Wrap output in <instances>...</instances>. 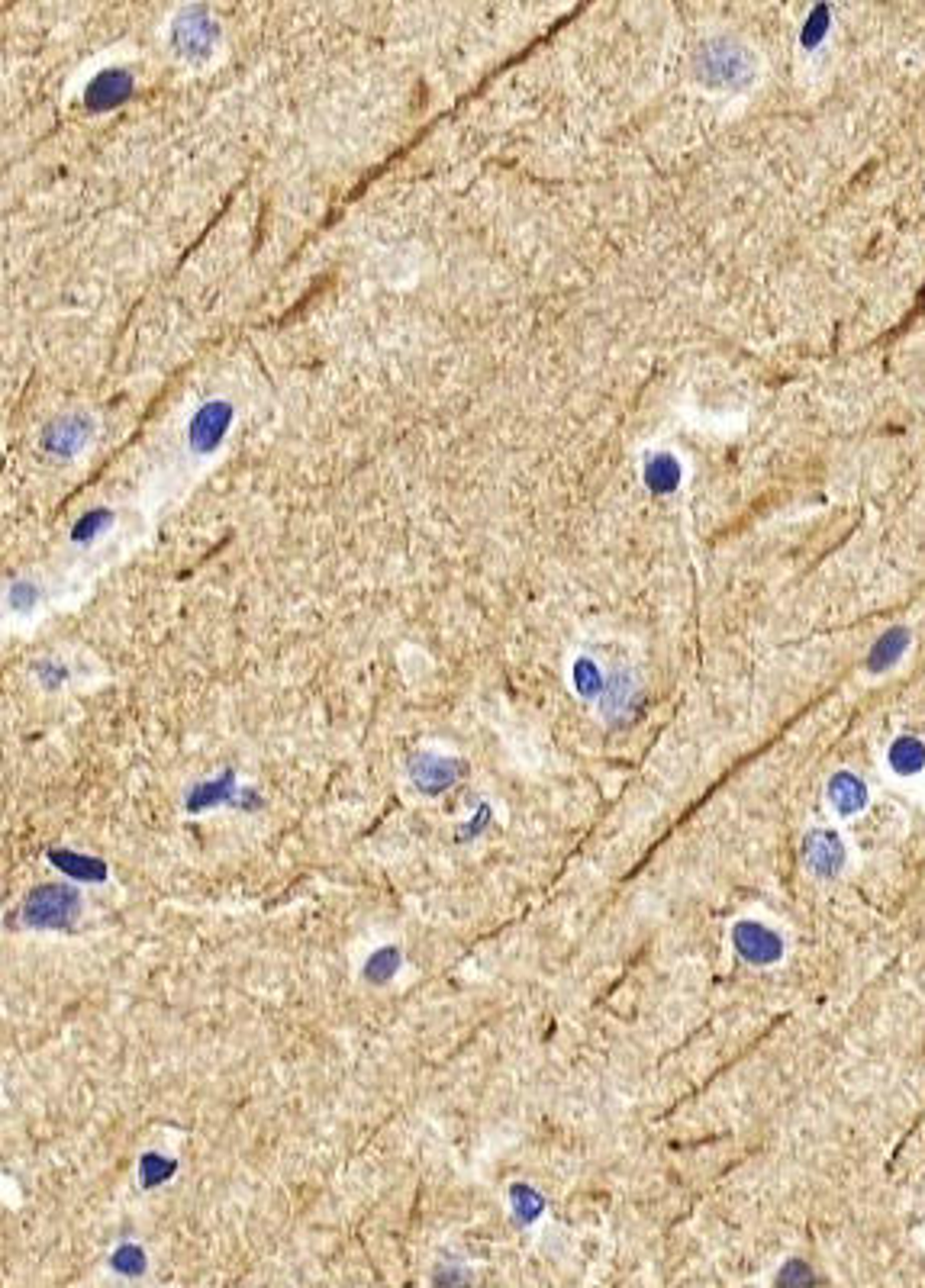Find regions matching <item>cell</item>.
Here are the masks:
<instances>
[{
    "label": "cell",
    "mask_w": 925,
    "mask_h": 1288,
    "mask_svg": "<svg viewBox=\"0 0 925 1288\" xmlns=\"http://www.w3.org/2000/svg\"><path fill=\"white\" fill-rule=\"evenodd\" d=\"M575 687H578L580 696H596V693L603 690L600 670H596L590 661H578V667H575Z\"/></svg>",
    "instance_id": "14"
},
{
    "label": "cell",
    "mask_w": 925,
    "mask_h": 1288,
    "mask_svg": "<svg viewBox=\"0 0 925 1288\" xmlns=\"http://www.w3.org/2000/svg\"><path fill=\"white\" fill-rule=\"evenodd\" d=\"M236 796V773L226 770L223 776L210 779V783H200L187 792V808L190 812H203V808H213L220 802H229Z\"/></svg>",
    "instance_id": "7"
},
{
    "label": "cell",
    "mask_w": 925,
    "mask_h": 1288,
    "mask_svg": "<svg viewBox=\"0 0 925 1288\" xmlns=\"http://www.w3.org/2000/svg\"><path fill=\"white\" fill-rule=\"evenodd\" d=\"M111 1263H114V1269H116V1272H123V1276H132V1279H135V1276H142V1272H145V1253H142L135 1243H123V1246H119V1250L114 1253Z\"/></svg>",
    "instance_id": "13"
},
{
    "label": "cell",
    "mask_w": 925,
    "mask_h": 1288,
    "mask_svg": "<svg viewBox=\"0 0 925 1288\" xmlns=\"http://www.w3.org/2000/svg\"><path fill=\"white\" fill-rule=\"evenodd\" d=\"M461 770H465V763L435 757V753H416V757L410 760V779L416 783L419 792H426V796H439V792H445L461 776Z\"/></svg>",
    "instance_id": "3"
},
{
    "label": "cell",
    "mask_w": 925,
    "mask_h": 1288,
    "mask_svg": "<svg viewBox=\"0 0 925 1288\" xmlns=\"http://www.w3.org/2000/svg\"><path fill=\"white\" fill-rule=\"evenodd\" d=\"M807 1282H815V1276L809 1272L807 1263H800V1259L787 1263V1269L778 1272V1285H807Z\"/></svg>",
    "instance_id": "15"
},
{
    "label": "cell",
    "mask_w": 925,
    "mask_h": 1288,
    "mask_svg": "<svg viewBox=\"0 0 925 1288\" xmlns=\"http://www.w3.org/2000/svg\"><path fill=\"white\" fill-rule=\"evenodd\" d=\"M510 1204H513L516 1221H520V1224H533L536 1217L542 1214V1208H546V1198H542L536 1188H529V1185H523V1182H516V1185L510 1188Z\"/></svg>",
    "instance_id": "10"
},
{
    "label": "cell",
    "mask_w": 925,
    "mask_h": 1288,
    "mask_svg": "<svg viewBox=\"0 0 925 1288\" xmlns=\"http://www.w3.org/2000/svg\"><path fill=\"white\" fill-rule=\"evenodd\" d=\"M828 802L835 805L838 815H854L867 805V786L854 773L841 770L828 779Z\"/></svg>",
    "instance_id": "6"
},
{
    "label": "cell",
    "mask_w": 925,
    "mask_h": 1288,
    "mask_svg": "<svg viewBox=\"0 0 925 1288\" xmlns=\"http://www.w3.org/2000/svg\"><path fill=\"white\" fill-rule=\"evenodd\" d=\"M890 766L903 776L919 773L925 766V745L919 742V738H896L893 748H890Z\"/></svg>",
    "instance_id": "8"
},
{
    "label": "cell",
    "mask_w": 925,
    "mask_h": 1288,
    "mask_svg": "<svg viewBox=\"0 0 925 1288\" xmlns=\"http://www.w3.org/2000/svg\"><path fill=\"white\" fill-rule=\"evenodd\" d=\"M39 677H43V683L49 690H56L59 683L65 680V670L62 667H39Z\"/></svg>",
    "instance_id": "17"
},
{
    "label": "cell",
    "mask_w": 925,
    "mask_h": 1288,
    "mask_svg": "<svg viewBox=\"0 0 925 1288\" xmlns=\"http://www.w3.org/2000/svg\"><path fill=\"white\" fill-rule=\"evenodd\" d=\"M732 944H736L742 961L755 964V966L778 964L781 954H784V941L774 935L771 928L758 925V922H739L736 928H732Z\"/></svg>",
    "instance_id": "2"
},
{
    "label": "cell",
    "mask_w": 925,
    "mask_h": 1288,
    "mask_svg": "<svg viewBox=\"0 0 925 1288\" xmlns=\"http://www.w3.org/2000/svg\"><path fill=\"white\" fill-rule=\"evenodd\" d=\"M487 818H491V808H481V812L474 815V821H468V828H465V831H458V841H471L474 834H481V831H484V825H487Z\"/></svg>",
    "instance_id": "16"
},
{
    "label": "cell",
    "mask_w": 925,
    "mask_h": 1288,
    "mask_svg": "<svg viewBox=\"0 0 925 1288\" xmlns=\"http://www.w3.org/2000/svg\"><path fill=\"white\" fill-rule=\"evenodd\" d=\"M49 863L56 870H62L65 876H72V880H85V883H104L107 873H111V867H107L104 860L75 854V851H65V847L49 851Z\"/></svg>",
    "instance_id": "5"
},
{
    "label": "cell",
    "mask_w": 925,
    "mask_h": 1288,
    "mask_svg": "<svg viewBox=\"0 0 925 1288\" xmlns=\"http://www.w3.org/2000/svg\"><path fill=\"white\" fill-rule=\"evenodd\" d=\"M400 969V951L397 948H380L368 957L364 964V979L368 982H387L393 979V972Z\"/></svg>",
    "instance_id": "12"
},
{
    "label": "cell",
    "mask_w": 925,
    "mask_h": 1288,
    "mask_svg": "<svg viewBox=\"0 0 925 1288\" xmlns=\"http://www.w3.org/2000/svg\"><path fill=\"white\" fill-rule=\"evenodd\" d=\"M906 641H909V635L903 632V628H893V632H887L874 644V651H870V657H867V667L874 670V674L893 667L896 661H900V654L906 651Z\"/></svg>",
    "instance_id": "9"
},
{
    "label": "cell",
    "mask_w": 925,
    "mask_h": 1288,
    "mask_svg": "<svg viewBox=\"0 0 925 1288\" xmlns=\"http://www.w3.org/2000/svg\"><path fill=\"white\" fill-rule=\"evenodd\" d=\"M78 915H81V896H78V889L65 886V883L36 886L33 893L26 896V906H23V922L30 928L65 931L78 922Z\"/></svg>",
    "instance_id": "1"
},
{
    "label": "cell",
    "mask_w": 925,
    "mask_h": 1288,
    "mask_svg": "<svg viewBox=\"0 0 925 1288\" xmlns=\"http://www.w3.org/2000/svg\"><path fill=\"white\" fill-rule=\"evenodd\" d=\"M803 860H807V867L815 876L828 880V876H835L841 870V863H845V844H841L835 831H822V828L809 831L807 841H803Z\"/></svg>",
    "instance_id": "4"
},
{
    "label": "cell",
    "mask_w": 925,
    "mask_h": 1288,
    "mask_svg": "<svg viewBox=\"0 0 925 1288\" xmlns=\"http://www.w3.org/2000/svg\"><path fill=\"white\" fill-rule=\"evenodd\" d=\"M174 1173H178V1163L168 1160V1157H161V1154H145L139 1160V1180H142L145 1188H155L161 1182H168Z\"/></svg>",
    "instance_id": "11"
}]
</instances>
